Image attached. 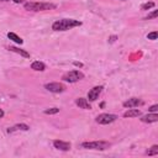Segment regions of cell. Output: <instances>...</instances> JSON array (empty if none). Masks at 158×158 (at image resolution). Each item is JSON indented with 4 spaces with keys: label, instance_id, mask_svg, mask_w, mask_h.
I'll use <instances>...</instances> for the list:
<instances>
[{
    "label": "cell",
    "instance_id": "6da1fadb",
    "mask_svg": "<svg viewBox=\"0 0 158 158\" xmlns=\"http://www.w3.org/2000/svg\"><path fill=\"white\" fill-rule=\"evenodd\" d=\"M81 26V21L79 20H74V19H62V20H57L53 22L52 25V30L54 31H67L74 27Z\"/></svg>",
    "mask_w": 158,
    "mask_h": 158
},
{
    "label": "cell",
    "instance_id": "7a4b0ae2",
    "mask_svg": "<svg viewBox=\"0 0 158 158\" xmlns=\"http://www.w3.org/2000/svg\"><path fill=\"white\" fill-rule=\"evenodd\" d=\"M25 10L27 11H46L56 9V5L52 2H40V1H30L23 4Z\"/></svg>",
    "mask_w": 158,
    "mask_h": 158
},
{
    "label": "cell",
    "instance_id": "3957f363",
    "mask_svg": "<svg viewBox=\"0 0 158 158\" xmlns=\"http://www.w3.org/2000/svg\"><path fill=\"white\" fill-rule=\"evenodd\" d=\"M111 146L107 141H90V142H83L81 147L85 149H94V151H105Z\"/></svg>",
    "mask_w": 158,
    "mask_h": 158
},
{
    "label": "cell",
    "instance_id": "277c9868",
    "mask_svg": "<svg viewBox=\"0 0 158 158\" xmlns=\"http://www.w3.org/2000/svg\"><path fill=\"white\" fill-rule=\"evenodd\" d=\"M84 78V73L80 72V70H70V72H67L62 75V80L63 81H67V83H75V81H79Z\"/></svg>",
    "mask_w": 158,
    "mask_h": 158
},
{
    "label": "cell",
    "instance_id": "5b68a950",
    "mask_svg": "<svg viewBox=\"0 0 158 158\" xmlns=\"http://www.w3.org/2000/svg\"><path fill=\"white\" fill-rule=\"evenodd\" d=\"M116 120H117V116L114 115V114H100L95 118V121L99 125H109V123H112Z\"/></svg>",
    "mask_w": 158,
    "mask_h": 158
},
{
    "label": "cell",
    "instance_id": "8992f818",
    "mask_svg": "<svg viewBox=\"0 0 158 158\" xmlns=\"http://www.w3.org/2000/svg\"><path fill=\"white\" fill-rule=\"evenodd\" d=\"M44 89H47L51 93L58 94V93H63L65 90V86L62 83H47L44 84Z\"/></svg>",
    "mask_w": 158,
    "mask_h": 158
},
{
    "label": "cell",
    "instance_id": "52a82bcc",
    "mask_svg": "<svg viewBox=\"0 0 158 158\" xmlns=\"http://www.w3.org/2000/svg\"><path fill=\"white\" fill-rule=\"evenodd\" d=\"M102 89H104V88H102L101 85H96V86H94L93 89H90L89 93H88V100H89V101H96V100L99 99V96H100Z\"/></svg>",
    "mask_w": 158,
    "mask_h": 158
},
{
    "label": "cell",
    "instance_id": "ba28073f",
    "mask_svg": "<svg viewBox=\"0 0 158 158\" xmlns=\"http://www.w3.org/2000/svg\"><path fill=\"white\" fill-rule=\"evenodd\" d=\"M144 104V101L142 100V99H138V98H131V99H128V100H126V101H123V106L125 107H138V106H141V105H143Z\"/></svg>",
    "mask_w": 158,
    "mask_h": 158
},
{
    "label": "cell",
    "instance_id": "9c48e42d",
    "mask_svg": "<svg viewBox=\"0 0 158 158\" xmlns=\"http://www.w3.org/2000/svg\"><path fill=\"white\" fill-rule=\"evenodd\" d=\"M53 146H54V148H57V149H59V151H64V152L69 151L70 147H72L69 142L60 141V139H56V141H53Z\"/></svg>",
    "mask_w": 158,
    "mask_h": 158
},
{
    "label": "cell",
    "instance_id": "30bf717a",
    "mask_svg": "<svg viewBox=\"0 0 158 158\" xmlns=\"http://www.w3.org/2000/svg\"><path fill=\"white\" fill-rule=\"evenodd\" d=\"M141 121L144 122V123H153V122H157L158 121V114L157 112H151L148 115H144L141 117Z\"/></svg>",
    "mask_w": 158,
    "mask_h": 158
},
{
    "label": "cell",
    "instance_id": "8fae6325",
    "mask_svg": "<svg viewBox=\"0 0 158 158\" xmlns=\"http://www.w3.org/2000/svg\"><path fill=\"white\" fill-rule=\"evenodd\" d=\"M75 104L80 107V109H84V110H90L91 109V105H90V101L85 98H78L75 99Z\"/></svg>",
    "mask_w": 158,
    "mask_h": 158
},
{
    "label": "cell",
    "instance_id": "7c38bea8",
    "mask_svg": "<svg viewBox=\"0 0 158 158\" xmlns=\"http://www.w3.org/2000/svg\"><path fill=\"white\" fill-rule=\"evenodd\" d=\"M141 115H142L141 110H138V109H133V107H130V109L123 114V117H138V116H141Z\"/></svg>",
    "mask_w": 158,
    "mask_h": 158
},
{
    "label": "cell",
    "instance_id": "4fadbf2b",
    "mask_svg": "<svg viewBox=\"0 0 158 158\" xmlns=\"http://www.w3.org/2000/svg\"><path fill=\"white\" fill-rule=\"evenodd\" d=\"M31 69L36 70V72H43L46 69V64L43 62H40V60H36L31 64Z\"/></svg>",
    "mask_w": 158,
    "mask_h": 158
},
{
    "label": "cell",
    "instance_id": "5bb4252c",
    "mask_svg": "<svg viewBox=\"0 0 158 158\" xmlns=\"http://www.w3.org/2000/svg\"><path fill=\"white\" fill-rule=\"evenodd\" d=\"M16 130H21V131H28L30 130V126H27L26 123H17V125H15L14 127H9L7 128V132L9 133H11V132H14V131H16Z\"/></svg>",
    "mask_w": 158,
    "mask_h": 158
},
{
    "label": "cell",
    "instance_id": "9a60e30c",
    "mask_svg": "<svg viewBox=\"0 0 158 158\" xmlns=\"http://www.w3.org/2000/svg\"><path fill=\"white\" fill-rule=\"evenodd\" d=\"M9 49L15 52V53H17V54H20V56H22V57H25V58H30V53L27 51H25V49H20V48H17L15 46H10Z\"/></svg>",
    "mask_w": 158,
    "mask_h": 158
},
{
    "label": "cell",
    "instance_id": "2e32d148",
    "mask_svg": "<svg viewBox=\"0 0 158 158\" xmlns=\"http://www.w3.org/2000/svg\"><path fill=\"white\" fill-rule=\"evenodd\" d=\"M7 37H9L11 41H14L15 43H17V44H22V43H23V40H22L20 36H17L15 32H9V33H7Z\"/></svg>",
    "mask_w": 158,
    "mask_h": 158
},
{
    "label": "cell",
    "instance_id": "e0dca14e",
    "mask_svg": "<svg viewBox=\"0 0 158 158\" xmlns=\"http://www.w3.org/2000/svg\"><path fill=\"white\" fill-rule=\"evenodd\" d=\"M146 153H147L148 156H157V154H158V146H157V144H153Z\"/></svg>",
    "mask_w": 158,
    "mask_h": 158
},
{
    "label": "cell",
    "instance_id": "ac0fdd59",
    "mask_svg": "<svg viewBox=\"0 0 158 158\" xmlns=\"http://www.w3.org/2000/svg\"><path fill=\"white\" fill-rule=\"evenodd\" d=\"M154 6H156V4H154L153 1H148V2H144V4L141 6V9H142V10H149V9L154 7Z\"/></svg>",
    "mask_w": 158,
    "mask_h": 158
},
{
    "label": "cell",
    "instance_id": "d6986e66",
    "mask_svg": "<svg viewBox=\"0 0 158 158\" xmlns=\"http://www.w3.org/2000/svg\"><path fill=\"white\" fill-rule=\"evenodd\" d=\"M58 112H59V109L58 107H51V109L44 110V114L46 115H54V114H58Z\"/></svg>",
    "mask_w": 158,
    "mask_h": 158
},
{
    "label": "cell",
    "instance_id": "ffe728a7",
    "mask_svg": "<svg viewBox=\"0 0 158 158\" xmlns=\"http://www.w3.org/2000/svg\"><path fill=\"white\" fill-rule=\"evenodd\" d=\"M158 16V10H153L151 14H148L146 17H144V20H151V19H156Z\"/></svg>",
    "mask_w": 158,
    "mask_h": 158
},
{
    "label": "cell",
    "instance_id": "44dd1931",
    "mask_svg": "<svg viewBox=\"0 0 158 158\" xmlns=\"http://www.w3.org/2000/svg\"><path fill=\"white\" fill-rule=\"evenodd\" d=\"M157 37H158L157 31H153V32H151V33H148V35H147V38H148V40H152V41L157 40Z\"/></svg>",
    "mask_w": 158,
    "mask_h": 158
},
{
    "label": "cell",
    "instance_id": "7402d4cb",
    "mask_svg": "<svg viewBox=\"0 0 158 158\" xmlns=\"http://www.w3.org/2000/svg\"><path fill=\"white\" fill-rule=\"evenodd\" d=\"M148 111H149V112H157V111H158V105H157V104H156V105H152V106L148 109Z\"/></svg>",
    "mask_w": 158,
    "mask_h": 158
},
{
    "label": "cell",
    "instance_id": "603a6c76",
    "mask_svg": "<svg viewBox=\"0 0 158 158\" xmlns=\"http://www.w3.org/2000/svg\"><path fill=\"white\" fill-rule=\"evenodd\" d=\"M0 1H11V2H15V4H21L25 0H0Z\"/></svg>",
    "mask_w": 158,
    "mask_h": 158
},
{
    "label": "cell",
    "instance_id": "cb8c5ba5",
    "mask_svg": "<svg viewBox=\"0 0 158 158\" xmlns=\"http://www.w3.org/2000/svg\"><path fill=\"white\" fill-rule=\"evenodd\" d=\"M116 40H117V36H110V37H109V42H110V43L115 42Z\"/></svg>",
    "mask_w": 158,
    "mask_h": 158
},
{
    "label": "cell",
    "instance_id": "d4e9b609",
    "mask_svg": "<svg viewBox=\"0 0 158 158\" xmlns=\"http://www.w3.org/2000/svg\"><path fill=\"white\" fill-rule=\"evenodd\" d=\"M74 65H77V67H83V64L79 63V62H74Z\"/></svg>",
    "mask_w": 158,
    "mask_h": 158
},
{
    "label": "cell",
    "instance_id": "484cf974",
    "mask_svg": "<svg viewBox=\"0 0 158 158\" xmlns=\"http://www.w3.org/2000/svg\"><path fill=\"white\" fill-rule=\"evenodd\" d=\"M1 117H4V111H2V109H0V118Z\"/></svg>",
    "mask_w": 158,
    "mask_h": 158
},
{
    "label": "cell",
    "instance_id": "4316f807",
    "mask_svg": "<svg viewBox=\"0 0 158 158\" xmlns=\"http://www.w3.org/2000/svg\"><path fill=\"white\" fill-rule=\"evenodd\" d=\"M122 1H126V0H122Z\"/></svg>",
    "mask_w": 158,
    "mask_h": 158
}]
</instances>
